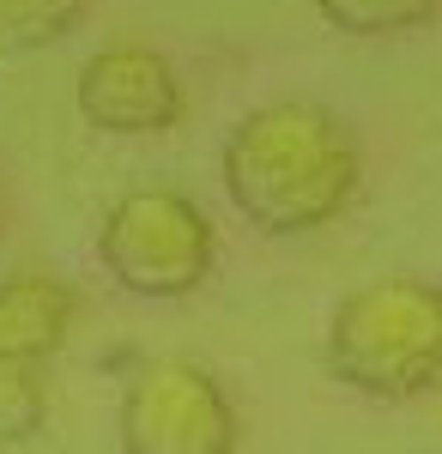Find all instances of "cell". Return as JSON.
<instances>
[{
  "mask_svg": "<svg viewBox=\"0 0 442 454\" xmlns=\"http://www.w3.org/2000/svg\"><path fill=\"white\" fill-rule=\"evenodd\" d=\"M225 200L261 237L328 231L364 188V145L328 104L279 98L225 134Z\"/></svg>",
  "mask_w": 442,
  "mask_h": 454,
  "instance_id": "6da1fadb",
  "label": "cell"
},
{
  "mask_svg": "<svg viewBox=\"0 0 442 454\" xmlns=\"http://www.w3.org/2000/svg\"><path fill=\"white\" fill-rule=\"evenodd\" d=\"M328 376L364 400L406 406L442 387V285L388 273L345 291L328 315Z\"/></svg>",
  "mask_w": 442,
  "mask_h": 454,
  "instance_id": "7a4b0ae2",
  "label": "cell"
},
{
  "mask_svg": "<svg viewBox=\"0 0 442 454\" xmlns=\"http://www.w3.org/2000/svg\"><path fill=\"white\" fill-rule=\"evenodd\" d=\"M98 261L128 297L176 303L194 297L218 261V231L201 200L176 188H134L98 224Z\"/></svg>",
  "mask_w": 442,
  "mask_h": 454,
  "instance_id": "3957f363",
  "label": "cell"
},
{
  "mask_svg": "<svg viewBox=\"0 0 442 454\" xmlns=\"http://www.w3.org/2000/svg\"><path fill=\"white\" fill-rule=\"evenodd\" d=\"M122 454H237L242 424L225 382L194 357H146L115 406Z\"/></svg>",
  "mask_w": 442,
  "mask_h": 454,
  "instance_id": "277c9868",
  "label": "cell"
},
{
  "mask_svg": "<svg viewBox=\"0 0 442 454\" xmlns=\"http://www.w3.org/2000/svg\"><path fill=\"white\" fill-rule=\"evenodd\" d=\"M73 104L85 128L115 134V140H158L182 128L188 115V85L164 49L152 43H103L73 79Z\"/></svg>",
  "mask_w": 442,
  "mask_h": 454,
  "instance_id": "5b68a950",
  "label": "cell"
},
{
  "mask_svg": "<svg viewBox=\"0 0 442 454\" xmlns=\"http://www.w3.org/2000/svg\"><path fill=\"white\" fill-rule=\"evenodd\" d=\"M79 297L55 273L0 279V364H49L73 340Z\"/></svg>",
  "mask_w": 442,
  "mask_h": 454,
  "instance_id": "8992f818",
  "label": "cell"
},
{
  "mask_svg": "<svg viewBox=\"0 0 442 454\" xmlns=\"http://www.w3.org/2000/svg\"><path fill=\"white\" fill-rule=\"evenodd\" d=\"M340 36H400L437 19L442 0H309Z\"/></svg>",
  "mask_w": 442,
  "mask_h": 454,
  "instance_id": "52a82bcc",
  "label": "cell"
},
{
  "mask_svg": "<svg viewBox=\"0 0 442 454\" xmlns=\"http://www.w3.org/2000/svg\"><path fill=\"white\" fill-rule=\"evenodd\" d=\"M49 424V364H0V449Z\"/></svg>",
  "mask_w": 442,
  "mask_h": 454,
  "instance_id": "ba28073f",
  "label": "cell"
},
{
  "mask_svg": "<svg viewBox=\"0 0 442 454\" xmlns=\"http://www.w3.org/2000/svg\"><path fill=\"white\" fill-rule=\"evenodd\" d=\"M79 0H0V55L49 49L61 31H73Z\"/></svg>",
  "mask_w": 442,
  "mask_h": 454,
  "instance_id": "9c48e42d",
  "label": "cell"
},
{
  "mask_svg": "<svg viewBox=\"0 0 442 454\" xmlns=\"http://www.w3.org/2000/svg\"><path fill=\"white\" fill-rule=\"evenodd\" d=\"M0 231H6V200H0Z\"/></svg>",
  "mask_w": 442,
  "mask_h": 454,
  "instance_id": "30bf717a",
  "label": "cell"
}]
</instances>
